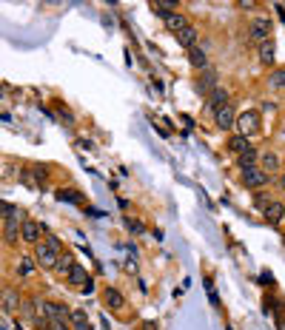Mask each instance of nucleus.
<instances>
[{
	"label": "nucleus",
	"mask_w": 285,
	"mask_h": 330,
	"mask_svg": "<svg viewBox=\"0 0 285 330\" xmlns=\"http://www.w3.org/2000/svg\"><path fill=\"white\" fill-rule=\"evenodd\" d=\"M234 128L240 131V137H254V134H260V128H262V120H260V111H254V108H248V111H243L240 117H234Z\"/></svg>",
	"instance_id": "obj_1"
},
{
	"label": "nucleus",
	"mask_w": 285,
	"mask_h": 330,
	"mask_svg": "<svg viewBox=\"0 0 285 330\" xmlns=\"http://www.w3.org/2000/svg\"><path fill=\"white\" fill-rule=\"evenodd\" d=\"M43 231H46V225H40V222H34V219H23V222H20V239H23L26 245H37Z\"/></svg>",
	"instance_id": "obj_2"
},
{
	"label": "nucleus",
	"mask_w": 285,
	"mask_h": 330,
	"mask_svg": "<svg viewBox=\"0 0 285 330\" xmlns=\"http://www.w3.org/2000/svg\"><path fill=\"white\" fill-rule=\"evenodd\" d=\"M251 40L260 46V43H265V40H271V20L268 17H254L251 20Z\"/></svg>",
	"instance_id": "obj_3"
},
{
	"label": "nucleus",
	"mask_w": 285,
	"mask_h": 330,
	"mask_svg": "<svg viewBox=\"0 0 285 330\" xmlns=\"http://www.w3.org/2000/svg\"><path fill=\"white\" fill-rule=\"evenodd\" d=\"M243 182H246V188H265L271 182V177L260 168H246L243 171Z\"/></svg>",
	"instance_id": "obj_4"
},
{
	"label": "nucleus",
	"mask_w": 285,
	"mask_h": 330,
	"mask_svg": "<svg viewBox=\"0 0 285 330\" xmlns=\"http://www.w3.org/2000/svg\"><path fill=\"white\" fill-rule=\"evenodd\" d=\"M34 262H37L40 267H55L57 251H52L46 242H37V245H34Z\"/></svg>",
	"instance_id": "obj_5"
},
{
	"label": "nucleus",
	"mask_w": 285,
	"mask_h": 330,
	"mask_svg": "<svg viewBox=\"0 0 285 330\" xmlns=\"http://www.w3.org/2000/svg\"><path fill=\"white\" fill-rule=\"evenodd\" d=\"M17 234H20V216L15 213H9L6 222H3V239H6V245H17Z\"/></svg>",
	"instance_id": "obj_6"
},
{
	"label": "nucleus",
	"mask_w": 285,
	"mask_h": 330,
	"mask_svg": "<svg viewBox=\"0 0 285 330\" xmlns=\"http://www.w3.org/2000/svg\"><path fill=\"white\" fill-rule=\"evenodd\" d=\"M0 302H3V310L6 313H17L20 310V293L15 291V288H6V291H0Z\"/></svg>",
	"instance_id": "obj_7"
},
{
	"label": "nucleus",
	"mask_w": 285,
	"mask_h": 330,
	"mask_svg": "<svg viewBox=\"0 0 285 330\" xmlns=\"http://www.w3.org/2000/svg\"><path fill=\"white\" fill-rule=\"evenodd\" d=\"M206 97H208V108L211 111H220L222 105H228V91H225L222 86H214Z\"/></svg>",
	"instance_id": "obj_8"
},
{
	"label": "nucleus",
	"mask_w": 285,
	"mask_h": 330,
	"mask_svg": "<svg viewBox=\"0 0 285 330\" xmlns=\"http://www.w3.org/2000/svg\"><path fill=\"white\" fill-rule=\"evenodd\" d=\"M262 213H265V219H268L271 225H282V219H285L282 202H268L265 208H262Z\"/></svg>",
	"instance_id": "obj_9"
},
{
	"label": "nucleus",
	"mask_w": 285,
	"mask_h": 330,
	"mask_svg": "<svg viewBox=\"0 0 285 330\" xmlns=\"http://www.w3.org/2000/svg\"><path fill=\"white\" fill-rule=\"evenodd\" d=\"M103 302L111 307V310H123V307H126V296H123V293H120L117 288H106Z\"/></svg>",
	"instance_id": "obj_10"
},
{
	"label": "nucleus",
	"mask_w": 285,
	"mask_h": 330,
	"mask_svg": "<svg viewBox=\"0 0 285 330\" xmlns=\"http://www.w3.org/2000/svg\"><path fill=\"white\" fill-rule=\"evenodd\" d=\"M214 86H217V74H214V69H203V77H200V83L194 86V88H197V94L206 97Z\"/></svg>",
	"instance_id": "obj_11"
},
{
	"label": "nucleus",
	"mask_w": 285,
	"mask_h": 330,
	"mask_svg": "<svg viewBox=\"0 0 285 330\" xmlns=\"http://www.w3.org/2000/svg\"><path fill=\"white\" fill-rule=\"evenodd\" d=\"M55 197L60 199V202H69V205H83L86 202V194H80L77 188H60Z\"/></svg>",
	"instance_id": "obj_12"
},
{
	"label": "nucleus",
	"mask_w": 285,
	"mask_h": 330,
	"mask_svg": "<svg viewBox=\"0 0 285 330\" xmlns=\"http://www.w3.org/2000/svg\"><path fill=\"white\" fill-rule=\"evenodd\" d=\"M234 108L231 105H222L220 111H214V120H217V128H234Z\"/></svg>",
	"instance_id": "obj_13"
},
{
	"label": "nucleus",
	"mask_w": 285,
	"mask_h": 330,
	"mask_svg": "<svg viewBox=\"0 0 285 330\" xmlns=\"http://www.w3.org/2000/svg\"><path fill=\"white\" fill-rule=\"evenodd\" d=\"M43 316L49 319H69V307L57 305V302H43Z\"/></svg>",
	"instance_id": "obj_14"
},
{
	"label": "nucleus",
	"mask_w": 285,
	"mask_h": 330,
	"mask_svg": "<svg viewBox=\"0 0 285 330\" xmlns=\"http://www.w3.org/2000/svg\"><path fill=\"white\" fill-rule=\"evenodd\" d=\"M197 37H200V32L194 29V26H185V29H180V32H177V43H180L182 48L197 46Z\"/></svg>",
	"instance_id": "obj_15"
},
{
	"label": "nucleus",
	"mask_w": 285,
	"mask_h": 330,
	"mask_svg": "<svg viewBox=\"0 0 285 330\" xmlns=\"http://www.w3.org/2000/svg\"><path fill=\"white\" fill-rule=\"evenodd\" d=\"M69 322L74 330H94L91 327V322H88L86 310H69Z\"/></svg>",
	"instance_id": "obj_16"
},
{
	"label": "nucleus",
	"mask_w": 285,
	"mask_h": 330,
	"mask_svg": "<svg viewBox=\"0 0 285 330\" xmlns=\"http://www.w3.org/2000/svg\"><path fill=\"white\" fill-rule=\"evenodd\" d=\"M66 279H69L71 288H83V285H86V279H88V273H86V267H83V265H74L69 273H66Z\"/></svg>",
	"instance_id": "obj_17"
},
{
	"label": "nucleus",
	"mask_w": 285,
	"mask_h": 330,
	"mask_svg": "<svg viewBox=\"0 0 285 330\" xmlns=\"http://www.w3.org/2000/svg\"><path fill=\"white\" fill-rule=\"evenodd\" d=\"M260 159H262V168H260V171H265L268 177L279 171V157H277V151H265Z\"/></svg>",
	"instance_id": "obj_18"
},
{
	"label": "nucleus",
	"mask_w": 285,
	"mask_h": 330,
	"mask_svg": "<svg viewBox=\"0 0 285 330\" xmlns=\"http://www.w3.org/2000/svg\"><path fill=\"white\" fill-rule=\"evenodd\" d=\"M151 9H154V15H157L160 20H166L168 15H174L177 12V3L174 0H157V3H151Z\"/></svg>",
	"instance_id": "obj_19"
},
{
	"label": "nucleus",
	"mask_w": 285,
	"mask_h": 330,
	"mask_svg": "<svg viewBox=\"0 0 285 330\" xmlns=\"http://www.w3.org/2000/svg\"><path fill=\"white\" fill-rule=\"evenodd\" d=\"M74 265H77V262H74V256H71V253H57V262H55V267H52V270H57L60 276H66Z\"/></svg>",
	"instance_id": "obj_20"
},
{
	"label": "nucleus",
	"mask_w": 285,
	"mask_h": 330,
	"mask_svg": "<svg viewBox=\"0 0 285 330\" xmlns=\"http://www.w3.org/2000/svg\"><path fill=\"white\" fill-rule=\"evenodd\" d=\"M188 63L194 66V69H208V57H206V51L200 46H191L188 48Z\"/></svg>",
	"instance_id": "obj_21"
},
{
	"label": "nucleus",
	"mask_w": 285,
	"mask_h": 330,
	"mask_svg": "<svg viewBox=\"0 0 285 330\" xmlns=\"http://www.w3.org/2000/svg\"><path fill=\"white\" fill-rule=\"evenodd\" d=\"M163 23H166V29H168V32H180V29H185V26H188V23H185V17H182V15H177V12H174V15H168L166 17V20H163Z\"/></svg>",
	"instance_id": "obj_22"
},
{
	"label": "nucleus",
	"mask_w": 285,
	"mask_h": 330,
	"mask_svg": "<svg viewBox=\"0 0 285 330\" xmlns=\"http://www.w3.org/2000/svg\"><path fill=\"white\" fill-rule=\"evenodd\" d=\"M260 63H262V66H271V63H274V43H271V40L260 43Z\"/></svg>",
	"instance_id": "obj_23"
},
{
	"label": "nucleus",
	"mask_w": 285,
	"mask_h": 330,
	"mask_svg": "<svg viewBox=\"0 0 285 330\" xmlns=\"http://www.w3.org/2000/svg\"><path fill=\"white\" fill-rule=\"evenodd\" d=\"M248 148H251V145H248V140H246V137H240V134L228 140V151H234L237 157L243 154V151H248Z\"/></svg>",
	"instance_id": "obj_24"
},
{
	"label": "nucleus",
	"mask_w": 285,
	"mask_h": 330,
	"mask_svg": "<svg viewBox=\"0 0 285 330\" xmlns=\"http://www.w3.org/2000/svg\"><path fill=\"white\" fill-rule=\"evenodd\" d=\"M254 162H257V151H254V148L243 151V154L237 157V165L243 168V171H246V168H254Z\"/></svg>",
	"instance_id": "obj_25"
},
{
	"label": "nucleus",
	"mask_w": 285,
	"mask_h": 330,
	"mask_svg": "<svg viewBox=\"0 0 285 330\" xmlns=\"http://www.w3.org/2000/svg\"><path fill=\"white\" fill-rule=\"evenodd\" d=\"M29 171L34 174V177H32L34 185H43V182H46V177H49V168H46V165H34V168H29Z\"/></svg>",
	"instance_id": "obj_26"
},
{
	"label": "nucleus",
	"mask_w": 285,
	"mask_h": 330,
	"mask_svg": "<svg viewBox=\"0 0 285 330\" xmlns=\"http://www.w3.org/2000/svg\"><path fill=\"white\" fill-rule=\"evenodd\" d=\"M46 330H71V327H69V319H49Z\"/></svg>",
	"instance_id": "obj_27"
},
{
	"label": "nucleus",
	"mask_w": 285,
	"mask_h": 330,
	"mask_svg": "<svg viewBox=\"0 0 285 330\" xmlns=\"http://www.w3.org/2000/svg\"><path fill=\"white\" fill-rule=\"evenodd\" d=\"M126 228L131 231V234H134V236H140L142 231H146V225H142L140 219H126Z\"/></svg>",
	"instance_id": "obj_28"
},
{
	"label": "nucleus",
	"mask_w": 285,
	"mask_h": 330,
	"mask_svg": "<svg viewBox=\"0 0 285 330\" xmlns=\"http://www.w3.org/2000/svg\"><path fill=\"white\" fill-rule=\"evenodd\" d=\"M282 83H285V74H282V69H277L274 74H271V88H282Z\"/></svg>",
	"instance_id": "obj_29"
},
{
	"label": "nucleus",
	"mask_w": 285,
	"mask_h": 330,
	"mask_svg": "<svg viewBox=\"0 0 285 330\" xmlns=\"http://www.w3.org/2000/svg\"><path fill=\"white\" fill-rule=\"evenodd\" d=\"M32 270H34V259H23V262H20V267H17V273H20V276H29Z\"/></svg>",
	"instance_id": "obj_30"
},
{
	"label": "nucleus",
	"mask_w": 285,
	"mask_h": 330,
	"mask_svg": "<svg viewBox=\"0 0 285 330\" xmlns=\"http://www.w3.org/2000/svg\"><path fill=\"white\" fill-rule=\"evenodd\" d=\"M57 114H60V120H66V123H74V114H71V111H66L63 105H57Z\"/></svg>",
	"instance_id": "obj_31"
},
{
	"label": "nucleus",
	"mask_w": 285,
	"mask_h": 330,
	"mask_svg": "<svg viewBox=\"0 0 285 330\" xmlns=\"http://www.w3.org/2000/svg\"><path fill=\"white\" fill-rule=\"evenodd\" d=\"M80 291L86 293V296H91V293H94V279H91V276H88V279H86V285H83V288H80Z\"/></svg>",
	"instance_id": "obj_32"
},
{
	"label": "nucleus",
	"mask_w": 285,
	"mask_h": 330,
	"mask_svg": "<svg viewBox=\"0 0 285 330\" xmlns=\"http://www.w3.org/2000/svg\"><path fill=\"white\" fill-rule=\"evenodd\" d=\"M268 202H271V199L265 197V194H257V199H254V205H257L260 211H262V208H265V205H268Z\"/></svg>",
	"instance_id": "obj_33"
},
{
	"label": "nucleus",
	"mask_w": 285,
	"mask_h": 330,
	"mask_svg": "<svg viewBox=\"0 0 285 330\" xmlns=\"http://www.w3.org/2000/svg\"><path fill=\"white\" fill-rule=\"evenodd\" d=\"M46 245L52 248V251H57V253H60V239H57V236H49V239H46Z\"/></svg>",
	"instance_id": "obj_34"
},
{
	"label": "nucleus",
	"mask_w": 285,
	"mask_h": 330,
	"mask_svg": "<svg viewBox=\"0 0 285 330\" xmlns=\"http://www.w3.org/2000/svg\"><path fill=\"white\" fill-rule=\"evenodd\" d=\"M260 282L262 285H271V282H274V276H271V273H260Z\"/></svg>",
	"instance_id": "obj_35"
},
{
	"label": "nucleus",
	"mask_w": 285,
	"mask_h": 330,
	"mask_svg": "<svg viewBox=\"0 0 285 330\" xmlns=\"http://www.w3.org/2000/svg\"><path fill=\"white\" fill-rule=\"evenodd\" d=\"M142 330H157V324H154V322H146V324H142Z\"/></svg>",
	"instance_id": "obj_36"
}]
</instances>
